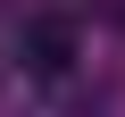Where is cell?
<instances>
[{
    "label": "cell",
    "instance_id": "obj_1",
    "mask_svg": "<svg viewBox=\"0 0 125 117\" xmlns=\"http://www.w3.org/2000/svg\"><path fill=\"white\" fill-rule=\"evenodd\" d=\"M17 58H25V75L58 84V75L75 67V25H67V17H25V34H17Z\"/></svg>",
    "mask_w": 125,
    "mask_h": 117
}]
</instances>
